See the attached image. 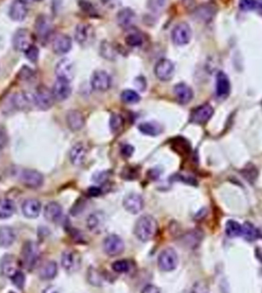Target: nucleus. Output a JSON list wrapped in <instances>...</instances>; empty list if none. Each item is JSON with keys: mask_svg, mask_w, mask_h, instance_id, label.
<instances>
[{"mask_svg": "<svg viewBox=\"0 0 262 293\" xmlns=\"http://www.w3.org/2000/svg\"><path fill=\"white\" fill-rule=\"evenodd\" d=\"M158 222L153 216L146 215L138 219L135 225V237L141 242H148L153 239L158 231Z\"/></svg>", "mask_w": 262, "mask_h": 293, "instance_id": "obj_1", "label": "nucleus"}, {"mask_svg": "<svg viewBox=\"0 0 262 293\" xmlns=\"http://www.w3.org/2000/svg\"><path fill=\"white\" fill-rule=\"evenodd\" d=\"M34 103V94H30L26 92H20L7 98L4 105V113H14L16 111H25L30 108Z\"/></svg>", "mask_w": 262, "mask_h": 293, "instance_id": "obj_2", "label": "nucleus"}, {"mask_svg": "<svg viewBox=\"0 0 262 293\" xmlns=\"http://www.w3.org/2000/svg\"><path fill=\"white\" fill-rule=\"evenodd\" d=\"M41 256V250L38 245L34 241H27L23 244L21 251L20 263L23 269L32 270L38 262Z\"/></svg>", "mask_w": 262, "mask_h": 293, "instance_id": "obj_3", "label": "nucleus"}, {"mask_svg": "<svg viewBox=\"0 0 262 293\" xmlns=\"http://www.w3.org/2000/svg\"><path fill=\"white\" fill-rule=\"evenodd\" d=\"M95 28L92 25L86 22H82L77 25L75 30V39L76 42L82 46L88 47L91 46L95 40Z\"/></svg>", "mask_w": 262, "mask_h": 293, "instance_id": "obj_4", "label": "nucleus"}, {"mask_svg": "<svg viewBox=\"0 0 262 293\" xmlns=\"http://www.w3.org/2000/svg\"><path fill=\"white\" fill-rule=\"evenodd\" d=\"M179 265V256L172 248H165L160 252L158 257V266L160 270L170 272L176 269Z\"/></svg>", "mask_w": 262, "mask_h": 293, "instance_id": "obj_5", "label": "nucleus"}, {"mask_svg": "<svg viewBox=\"0 0 262 293\" xmlns=\"http://www.w3.org/2000/svg\"><path fill=\"white\" fill-rule=\"evenodd\" d=\"M55 99L51 89L41 85L36 89L34 94L35 105L42 111L49 110L54 104Z\"/></svg>", "mask_w": 262, "mask_h": 293, "instance_id": "obj_6", "label": "nucleus"}, {"mask_svg": "<svg viewBox=\"0 0 262 293\" xmlns=\"http://www.w3.org/2000/svg\"><path fill=\"white\" fill-rule=\"evenodd\" d=\"M20 182L27 189L41 188L44 183V176L37 170L25 168L20 173Z\"/></svg>", "mask_w": 262, "mask_h": 293, "instance_id": "obj_7", "label": "nucleus"}, {"mask_svg": "<svg viewBox=\"0 0 262 293\" xmlns=\"http://www.w3.org/2000/svg\"><path fill=\"white\" fill-rule=\"evenodd\" d=\"M191 28L187 22H179L171 31V41L176 46H185L191 40Z\"/></svg>", "mask_w": 262, "mask_h": 293, "instance_id": "obj_8", "label": "nucleus"}, {"mask_svg": "<svg viewBox=\"0 0 262 293\" xmlns=\"http://www.w3.org/2000/svg\"><path fill=\"white\" fill-rule=\"evenodd\" d=\"M61 265L69 274L76 273L81 268V257L80 254L74 250H65L61 256Z\"/></svg>", "mask_w": 262, "mask_h": 293, "instance_id": "obj_9", "label": "nucleus"}, {"mask_svg": "<svg viewBox=\"0 0 262 293\" xmlns=\"http://www.w3.org/2000/svg\"><path fill=\"white\" fill-rule=\"evenodd\" d=\"M55 74L57 79L71 83L75 77L76 68L74 63L70 59L65 58L57 62L55 67Z\"/></svg>", "mask_w": 262, "mask_h": 293, "instance_id": "obj_10", "label": "nucleus"}, {"mask_svg": "<svg viewBox=\"0 0 262 293\" xmlns=\"http://www.w3.org/2000/svg\"><path fill=\"white\" fill-rule=\"evenodd\" d=\"M125 248V242L116 234L109 235L104 240V250L107 256H119L124 252Z\"/></svg>", "mask_w": 262, "mask_h": 293, "instance_id": "obj_11", "label": "nucleus"}, {"mask_svg": "<svg viewBox=\"0 0 262 293\" xmlns=\"http://www.w3.org/2000/svg\"><path fill=\"white\" fill-rule=\"evenodd\" d=\"M175 73V65L168 59H162L157 63L154 67L156 77L162 82L170 81Z\"/></svg>", "mask_w": 262, "mask_h": 293, "instance_id": "obj_12", "label": "nucleus"}, {"mask_svg": "<svg viewBox=\"0 0 262 293\" xmlns=\"http://www.w3.org/2000/svg\"><path fill=\"white\" fill-rule=\"evenodd\" d=\"M90 84L95 91H107L111 86V78L105 70H96L93 73Z\"/></svg>", "mask_w": 262, "mask_h": 293, "instance_id": "obj_13", "label": "nucleus"}, {"mask_svg": "<svg viewBox=\"0 0 262 293\" xmlns=\"http://www.w3.org/2000/svg\"><path fill=\"white\" fill-rule=\"evenodd\" d=\"M13 47L18 51H23L33 46V35L30 30L21 29L17 30L13 37Z\"/></svg>", "mask_w": 262, "mask_h": 293, "instance_id": "obj_14", "label": "nucleus"}, {"mask_svg": "<svg viewBox=\"0 0 262 293\" xmlns=\"http://www.w3.org/2000/svg\"><path fill=\"white\" fill-rule=\"evenodd\" d=\"M214 113V108H212V105L205 104L192 111L189 119L193 124H204L211 119Z\"/></svg>", "mask_w": 262, "mask_h": 293, "instance_id": "obj_15", "label": "nucleus"}, {"mask_svg": "<svg viewBox=\"0 0 262 293\" xmlns=\"http://www.w3.org/2000/svg\"><path fill=\"white\" fill-rule=\"evenodd\" d=\"M72 41L69 35L60 34L55 36L51 41V48L57 55H64L71 51Z\"/></svg>", "mask_w": 262, "mask_h": 293, "instance_id": "obj_16", "label": "nucleus"}, {"mask_svg": "<svg viewBox=\"0 0 262 293\" xmlns=\"http://www.w3.org/2000/svg\"><path fill=\"white\" fill-rule=\"evenodd\" d=\"M28 13V7L24 0H14L9 9V16L14 22H22Z\"/></svg>", "mask_w": 262, "mask_h": 293, "instance_id": "obj_17", "label": "nucleus"}, {"mask_svg": "<svg viewBox=\"0 0 262 293\" xmlns=\"http://www.w3.org/2000/svg\"><path fill=\"white\" fill-rule=\"evenodd\" d=\"M86 226L90 231H92L93 233H101L106 229V216L100 211L93 212L86 220Z\"/></svg>", "mask_w": 262, "mask_h": 293, "instance_id": "obj_18", "label": "nucleus"}, {"mask_svg": "<svg viewBox=\"0 0 262 293\" xmlns=\"http://www.w3.org/2000/svg\"><path fill=\"white\" fill-rule=\"evenodd\" d=\"M21 263L19 259L12 255H7L4 257L0 264V270L3 275L11 279L16 272L19 271Z\"/></svg>", "mask_w": 262, "mask_h": 293, "instance_id": "obj_19", "label": "nucleus"}, {"mask_svg": "<svg viewBox=\"0 0 262 293\" xmlns=\"http://www.w3.org/2000/svg\"><path fill=\"white\" fill-rule=\"evenodd\" d=\"M125 209L132 215H137L143 209L144 201L142 197L138 194H130L125 197L123 201Z\"/></svg>", "mask_w": 262, "mask_h": 293, "instance_id": "obj_20", "label": "nucleus"}, {"mask_svg": "<svg viewBox=\"0 0 262 293\" xmlns=\"http://www.w3.org/2000/svg\"><path fill=\"white\" fill-rule=\"evenodd\" d=\"M136 21V14L132 9L123 8L117 14V22L123 30H130Z\"/></svg>", "mask_w": 262, "mask_h": 293, "instance_id": "obj_21", "label": "nucleus"}, {"mask_svg": "<svg viewBox=\"0 0 262 293\" xmlns=\"http://www.w3.org/2000/svg\"><path fill=\"white\" fill-rule=\"evenodd\" d=\"M71 83L57 79L55 82L53 87L51 89V92L53 94L55 100L57 101H65L69 97L71 96Z\"/></svg>", "mask_w": 262, "mask_h": 293, "instance_id": "obj_22", "label": "nucleus"}, {"mask_svg": "<svg viewBox=\"0 0 262 293\" xmlns=\"http://www.w3.org/2000/svg\"><path fill=\"white\" fill-rule=\"evenodd\" d=\"M173 92H174V95L176 97L178 102L182 105H186L190 102L194 97V93L191 88L184 83L175 85Z\"/></svg>", "mask_w": 262, "mask_h": 293, "instance_id": "obj_23", "label": "nucleus"}, {"mask_svg": "<svg viewBox=\"0 0 262 293\" xmlns=\"http://www.w3.org/2000/svg\"><path fill=\"white\" fill-rule=\"evenodd\" d=\"M22 212L27 219H36L41 212V203L39 200L30 198L22 204Z\"/></svg>", "mask_w": 262, "mask_h": 293, "instance_id": "obj_24", "label": "nucleus"}, {"mask_svg": "<svg viewBox=\"0 0 262 293\" xmlns=\"http://www.w3.org/2000/svg\"><path fill=\"white\" fill-rule=\"evenodd\" d=\"M51 30L52 23L48 16L45 15L38 16L36 22V32L38 37L42 41H45L51 35Z\"/></svg>", "mask_w": 262, "mask_h": 293, "instance_id": "obj_25", "label": "nucleus"}, {"mask_svg": "<svg viewBox=\"0 0 262 293\" xmlns=\"http://www.w3.org/2000/svg\"><path fill=\"white\" fill-rule=\"evenodd\" d=\"M66 124L72 131H78L82 129L85 124L84 116L80 111L71 110L66 114Z\"/></svg>", "mask_w": 262, "mask_h": 293, "instance_id": "obj_26", "label": "nucleus"}, {"mask_svg": "<svg viewBox=\"0 0 262 293\" xmlns=\"http://www.w3.org/2000/svg\"><path fill=\"white\" fill-rule=\"evenodd\" d=\"M86 154L88 150L83 143H76L70 151V161L74 166L79 167L83 164L86 159Z\"/></svg>", "mask_w": 262, "mask_h": 293, "instance_id": "obj_27", "label": "nucleus"}, {"mask_svg": "<svg viewBox=\"0 0 262 293\" xmlns=\"http://www.w3.org/2000/svg\"><path fill=\"white\" fill-rule=\"evenodd\" d=\"M230 92V83L225 73L219 71L216 76V94L218 97L224 99Z\"/></svg>", "mask_w": 262, "mask_h": 293, "instance_id": "obj_28", "label": "nucleus"}, {"mask_svg": "<svg viewBox=\"0 0 262 293\" xmlns=\"http://www.w3.org/2000/svg\"><path fill=\"white\" fill-rule=\"evenodd\" d=\"M63 216L62 206L56 202H51L44 208V217L49 222H57Z\"/></svg>", "mask_w": 262, "mask_h": 293, "instance_id": "obj_29", "label": "nucleus"}, {"mask_svg": "<svg viewBox=\"0 0 262 293\" xmlns=\"http://www.w3.org/2000/svg\"><path fill=\"white\" fill-rule=\"evenodd\" d=\"M57 265L54 261L44 262L39 269V277L42 280H51L57 276Z\"/></svg>", "mask_w": 262, "mask_h": 293, "instance_id": "obj_30", "label": "nucleus"}, {"mask_svg": "<svg viewBox=\"0 0 262 293\" xmlns=\"http://www.w3.org/2000/svg\"><path fill=\"white\" fill-rule=\"evenodd\" d=\"M16 232L10 226L0 227V247L9 248L16 241Z\"/></svg>", "mask_w": 262, "mask_h": 293, "instance_id": "obj_31", "label": "nucleus"}, {"mask_svg": "<svg viewBox=\"0 0 262 293\" xmlns=\"http://www.w3.org/2000/svg\"><path fill=\"white\" fill-rule=\"evenodd\" d=\"M138 129L146 136L156 137L163 132V127L157 122H144L139 124Z\"/></svg>", "mask_w": 262, "mask_h": 293, "instance_id": "obj_32", "label": "nucleus"}, {"mask_svg": "<svg viewBox=\"0 0 262 293\" xmlns=\"http://www.w3.org/2000/svg\"><path fill=\"white\" fill-rule=\"evenodd\" d=\"M16 212V204L9 198L0 199V220L11 218Z\"/></svg>", "mask_w": 262, "mask_h": 293, "instance_id": "obj_33", "label": "nucleus"}, {"mask_svg": "<svg viewBox=\"0 0 262 293\" xmlns=\"http://www.w3.org/2000/svg\"><path fill=\"white\" fill-rule=\"evenodd\" d=\"M100 55L107 60H115L118 55L115 46L107 41H102L100 44Z\"/></svg>", "mask_w": 262, "mask_h": 293, "instance_id": "obj_34", "label": "nucleus"}, {"mask_svg": "<svg viewBox=\"0 0 262 293\" xmlns=\"http://www.w3.org/2000/svg\"><path fill=\"white\" fill-rule=\"evenodd\" d=\"M195 13L198 18L200 19L201 21L208 22V21H211V19L213 18L215 13V11L210 5H204L199 7Z\"/></svg>", "mask_w": 262, "mask_h": 293, "instance_id": "obj_35", "label": "nucleus"}, {"mask_svg": "<svg viewBox=\"0 0 262 293\" xmlns=\"http://www.w3.org/2000/svg\"><path fill=\"white\" fill-rule=\"evenodd\" d=\"M242 235L248 241H254L259 236V233L253 224L245 222L242 226Z\"/></svg>", "mask_w": 262, "mask_h": 293, "instance_id": "obj_36", "label": "nucleus"}, {"mask_svg": "<svg viewBox=\"0 0 262 293\" xmlns=\"http://www.w3.org/2000/svg\"><path fill=\"white\" fill-rule=\"evenodd\" d=\"M125 43L130 47H140L144 42L143 36L138 32H131L125 36Z\"/></svg>", "mask_w": 262, "mask_h": 293, "instance_id": "obj_37", "label": "nucleus"}, {"mask_svg": "<svg viewBox=\"0 0 262 293\" xmlns=\"http://www.w3.org/2000/svg\"><path fill=\"white\" fill-rule=\"evenodd\" d=\"M225 232L230 237H239L242 235V226L237 221L230 220L225 225Z\"/></svg>", "mask_w": 262, "mask_h": 293, "instance_id": "obj_38", "label": "nucleus"}, {"mask_svg": "<svg viewBox=\"0 0 262 293\" xmlns=\"http://www.w3.org/2000/svg\"><path fill=\"white\" fill-rule=\"evenodd\" d=\"M121 100L126 104H135L141 100V96L132 89H125L122 92Z\"/></svg>", "mask_w": 262, "mask_h": 293, "instance_id": "obj_39", "label": "nucleus"}, {"mask_svg": "<svg viewBox=\"0 0 262 293\" xmlns=\"http://www.w3.org/2000/svg\"><path fill=\"white\" fill-rule=\"evenodd\" d=\"M111 269L117 274H127L131 269V262L128 260L122 259L114 261L113 263L111 264Z\"/></svg>", "mask_w": 262, "mask_h": 293, "instance_id": "obj_40", "label": "nucleus"}, {"mask_svg": "<svg viewBox=\"0 0 262 293\" xmlns=\"http://www.w3.org/2000/svg\"><path fill=\"white\" fill-rule=\"evenodd\" d=\"M168 0H148L147 6L154 13H160L167 6Z\"/></svg>", "mask_w": 262, "mask_h": 293, "instance_id": "obj_41", "label": "nucleus"}, {"mask_svg": "<svg viewBox=\"0 0 262 293\" xmlns=\"http://www.w3.org/2000/svg\"><path fill=\"white\" fill-rule=\"evenodd\" d=\"M124 124H125V120L120 114L119 113L111 114V118H110V128H111V131L113 133L119 132L124 126Z\"/></svg>", "mask_w": 262, "mask_h": 293, "instance_id": "obj_42", "label": "nucleus"}, {"mask_svg": "<svg viewBox=\"0 0 262 293\" xmlns=\"http://www.w3.org/2000/svg\"><path fill=\"white\" fill-rule=\"evenodd\" d=\"M242 174L247 180L249 181V183H253L258 177V170L254 165L249 164L242 171Z\"/></svg>", "mask_w": 262, "mask_h": 293, "instance_id": "obj_43", "label": "nucleus"}, {"mask_svg": "<svg viewBox=\"0 0 262 293\" xmlns=\"http://www.w3.org/2000/svg\"><path fill=\"white\" fill-rule=\"evenodd\" d=\"M11 281L16 287L19 288L20 290H22L25 285V275L21 270L16 272V274L11 278Z\"/></svg>", "mask_w": 262, "mask_h": 293, "instance_id": "obj_44", "label": "nucleus"}, {"mask_svg": "<svg viewBox=\"0 0 262 293\" xmlns=\"http://www.w3.org/2000/svg\"><path fill=\"white\" fill-rule=\"evenodd\" d=\"M24 54L25 56H26L27 60H30V62L36 63L38 61L40 51H39L37 46H35V45L30 46V48L25 51Z\"/></svg>", "mask_w": 262, "mask_h": 293, "instance_id": "obj_45", "label": "nucleus"}, {"mask_svg": "<svg viewBox=\"0 0 262 293\" xmlns=\"http://www.w3.org/2000/svg\"><path fill=\"white\" fill-rule=\"evenodd\" d=\"M257 7V0H239V8L243 11H253Z\"/></svg>", "mask_w": 262, "mask_h": 293, "instance_id": "obj_46", "label": "nucleus"}, {"mask_svg": "<svg viewBox=\"0 0 262 293\" xmlns=\"http://www.w3.org/2000/svg\"><path fill=\"white\" fill-rule=\"evenodd\" d=\"M7 143H8V134H7L6 128L0 126V149L6 148Z\"/></svg>", "mask_w": 262, "mask_h": 293, "instance_id": "obj_47", "label": "nucleus"}, {"mask_svg": "<svg viewBox=\"0 0 262 293\" xmlns=\"http://www.w3.org/2000/svg\"><path fill=\"white\" fill-rule=\"evenodd\" d=\"M122 0H100L103 6L108 9H114L121 4Z\"/></svg>", "mask_w": 262, "mask_h": 293, "instance_id": "obj_48", "label": "nucleus"}, {"mask_svg": "<svg viewBox=\"0 0 262 293\" xmlns=\"http://www.w3.org/2000/svg\"><path fill=\"white\" fill-rule=\"evenodd\" d=\"M133 153H134L133 146L130 145V144H125V145L122 146L121 153L125 157L129 158L130 156H132Z\"/></svg>", "mask_w": 262, "mask_h": 293, "instance_id": "obj_49", "label": "nucleus"}, {"mask_svg": "<svg viewBox=\"0 0 262 293\" xmlns=\"http://www.w3.org/2000/svg\"><path fill=\"white\" fill-rule=\"evenodd\" d=\"M141 293H160V290L155 285H148L142 289Z\"/></svg>", "mask_w": 262, "mask_h": 293, "instance_id": "obj_50", "label": "nucleus"}, {"mask_svg": "<svg viewBox=\"0 0 262 293\" xmlns=\"http://www.w3.org/2000/svg\"><path fill=\"white\" fill-rule=\"evenodd\" d=\"M42 293H61V290L56 285H49L42 291Z\"/></svg>", "mask_w": 262, "mask_h": 293, "instance_id": "obj_51", "label": "nucleus"}, {"mask_svg": "<svg viewBox=\"0 0 262 293\" xmlns=\"http://www.w3.org/2000/svg\"><path fill=\"white\" fill-rule=\"evenodd\" d=\"M89 192H90V195L93 196V197H98V196H100V194H101V190L100 188H98V187H91L89 190Z\"/></svg>", "mask_w": 262, "mask_h": 293, "instance_id": "obj_52", "label": "nucleus"}, {"mask_svg": "<svg viewBox=\"0 0 262 293\" xmlns=\"http://www.w3.org/2000/svg\"><path fill=\"white\" fill-rule=\"evenodd\" d=\"M256 9H258V10L259 11V12L262 13V0H257Z\"/></svg>", "mask_w": 262, "mask_h": 293, "instance_id": "obj_53", "label": "nucleus"}, {"mask_svg": "<svg viewBox=\"0 0 262 293\" xmlns=\"http://www.w3.org/2000/svg\"><path fill=\"white\" fill-rule=\"evenodd\" d=\"M35 1H42V0H35Z\"/></svg>", "mask_w": 262, "mask_h": 293, "instance_id": "obj_54", "label": "nucleus"}]
</instances>
